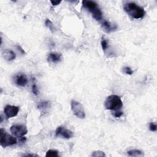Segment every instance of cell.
Wrapping results in <instances>:
<instances>
[{
	"instance_id": "1",
	"label": "cell",
	"mask_w": 157,
	"mask_h": 157,
	"mask_svg": "<svg viewBox=\"0 0 157 157\" xmlns=\"http://www.w3.org/2000/svg\"><path fill=\"white\" fill-rule=\"evenodd\" d=\"M125 11L132 18L135 19H142L145 16V11L143 8L134 3H128L123 6Z\"/></svg>"
},
{
	"instance_id": "10",
	"label": "cell",
	"mask_w": 157,
	"mask_h": 157,
	"mask_svg": "<svg viewBox=\"0 0 157 157\" xmlns=\"http://www.w3.org/2000/svg\"><path fill=\"white\" fill-rule=\"evenodd\" d=\"M62 55L58 52H51L48 55L47 61L49 63H57L62 60Z\"/></svg>"
},
{
	"instance_id": "21",
	"label": "cell",
	"mask_w": 157,
	"mask_h": 157,
	"mask_svg": "<svg viewBox=\"0 0 157 157\" xmlns=\"http://www.w3.org/2000/svg\"><path fill=\"white\" fill-rule=\"evenodd\" d=\"M123 112H122L120 111H114V112L113 113V116L115 117L120 118V117H121L123 116Z\"/></svg>"
},
{
	"instance_id": "19",
	"label": "cell",
	"mask_w": 157,
	"mask_h": 157,
	"mask_svg": "<svg viewBox=\"0 0 157 157\" xmlns=\"http://www.w3.org/2000/svg\"><path fill=\"white\" fill-rule=\"evenodd\" d=\"M123 72L128 75H132L133 74V71L130 67L128 66L124 67L123 68Z\"/></svg>"
},
{
	"instance_id": "15",
	"label": "cell",
	"mask_w": 157,
	"mask_h": 157,
	"mask_svg": "<svg viewBox=\"0 0 157 157\" xmlns=\"http://www.w3.org/2000/svg\"><path fill=\"white\" fill-rule=\"evenodd\" d=\"M46 157H55L59 156V153L57 150H48L45 154Z\"/></svg>"
},
{
	"instance_id": "13",
	"label": "cell",
	"mask_w": 157,
	"mask_h": 157,
	"mask_svg": "<svg viewBox=\"0 0 157 157\" xmlns=\"http://www.w3.org/2000/svg\"><path fill=\"white\" fill-rule=\"evenodd\" d=\"M50 108V102L49 101L40 102L37 104V108L42 113H45Z\"/></svg>"
},
{
	"instance_id": "18",
	"label": "cell",
	"mask_w": 157,
	"mask_h": 157,
	"mask_svg": "<svg viewBox=\"0 0 157 157\" xmlns=\"http://www.w3.org/2000/svg\"><path fill=\"white\" fill-rule=\"evenodd\" d=\"M91 156H96V157H103V156H106L105 153H104L103 152L100 151V150H97V151H95L92 153V154L91 155Z\"/></svg>"
},
{
	"instance_id": "25",
	"label": "cell",
	"mask_w": 157,
	"mask_h": 157,
	"mask_svg": "<svg viewBox=\"0 0 157 157\" xmlns=\"http://www.w3.org/2000/svg\"><path fill=\"white\" fill-rule=\"evenodd\" d=\"M17 48H18V50H19V51H20V52L22 54H25V52L24 51V50L20 47V46H19V45H17Z\"/></svg>"
},
{
	"instance_id": "6",
	"label": "cell",
	"mask_w": 157,
	"mask_h": 157,
	"mask_svg": "<svg viewBox=\"0 0 157 157\" xmlns=\"http://www.w3.org/2000/svg\"><path fill=\"white\" fill-rule=\"evenodd\" d=\"M11 132L12 134L17 137H22L27 134L28 130L26 127L23 125H16L11 127Z\"/></svg>"
},
{
	"instance_id": "17",
	"label": "cell",
	"mask_w": 157,
	"mask_h": 157,
	"mask_svg": "<svg viewBox=\"0 0 157 157\" xmlns=\"http://www.w3.org/2000/svg\"><path fill=\"white\" fill-rule=\"evenodd\" d=\"M101 47H102V50L104 51V52H106V50L109 47V43H108V40L106 39L104 37H102V40H101Z\"/></svg>"
},
{
	"instance_id": "24",
	"label": "cell",
	"mask_w": 157,
	"mask_h": 157,
	"mask_svg": "<svg viewBox=\"0 0 157 157\" xmlns=\"http://www.w3.org/2000/svg\"><path fill=\"white\" fill-rule=\"evenodd\" d=\"M22 156H32V157H34V156H39L37 155L36 154H29V153H27V154H24L22 155Z\"/></svg>"
},
{
	"instance_id": "14",
	"label": "cell",
	"mask_w": 157,
	"mask_h": 157,
	"mask_svg": "<svg viewBox=\"0 0 157 157\" xmlns=\"http://www.w3.org/2000/svg\"><path fill=\"white\" fill-rule=\"evenodd\" d=\"M127 153L130 156H144V153L142 151L137 149L131 150L127 152Z\"/></svg>"
},
{
	"instance_id": "3",
	"label": "cell",
	"mask_w": 157,
	"mask_h": 157,
	"mask_svg": "<svg viewBox=\"0 0 157 157\" xmlns=\"http://www.w3.org/2000/svg\"><path fill=\"white\" fill-rule=\"evenodd\" d=\"M82 5L91 14L96 20L101 21L102 20V12L96 3L91 1H83Z\"/></svg>"
},
{
	"instance_id": "16",
	"label": "cell",
	"mask_w": 157,
	"mask_h": 157,
	"mask_svg": "<svg viewBox=\"0 0 157 157\" xmlns=\"http://www.w3.org/2000/svg\"><path fill=\"white\" fill-rule=\"evenodd\" d=\"M45 26L49 28V30L52 32L54 33L55 31V27H54V25L53 24V23H52L49 19H46L45 22Z\"/></svg>"
},
{
	"instance_id": "9",
	"label": "cell",
	"mask_w": 157,
	"mask_h": 157,
	"mask_svg": "<svg viewBox=\"0 0 157 157\" xmlns=\"http://www.w3.org/2000/svg\"><path fill=\"white\" fill-rule=\"evenodd\" d=\"M16 84L20 87H25L28 82V80L27 76L23 73H19L17 74L15 78Z\"/></svg>"
},
{
	"instance_id": "12",
	"label": "cell",
	"mask_w": 157,
	"mask_h": 157,
	"mask_svg": "<svg viewBox=\"0 0 157 157\" xmlns=\"http://www.w3.org/2000/svg\"><path fill=\"white\" fill-rule=\"evenodd\" d=\"M2 56L3 59L6 61H12L16 57V54L11 50H5L3 52Z\"/></svg>"
},
{
	"instance_id": "4",
	"label": "cell",
	"mask_w": 157,
	"mask_h": 157,
	"mask_svg": "<svg viewBox=\"0 0 157 157\" xmlns=\"http://www.w3.org/2000/svg\"><path fill=\"white\" fill-rule=\"evenodd\" d=\"M16 144L17 139L16 137L7 133L3 128L0 130V144L2 147H6Z\"/></svg>"
},
{
	"instance_id": "7",
	"label": "cell",
	"mask_w": 157,
	"mask_h": 157,
	"mask_svg": "<svg viewBox=\"0 0 157 157\" xmlns=\"http://www.w3.org/2000/svg\"><path fill=\"white\" fill-rule=\"evenodd\" d=\"M56 137L62 136L65 139H71L74 136L73 133L63 127H59L55 131Z\"/></svg>"
},
{
	"instance_id": "23",
	"label": "cell",
	"mask_w": 157,
	"mask_h": 157,
	"mask_svg": "<svg viewBox=\"0 0 157 157\" xmlns=\"http://www.w3.org/2000/svg\"><path fill=\"white\" fill-rule=\"evenodd\" d=\"M50 3H52V5L53 6H57V5H59L61 3H62V1H57V2H55V1H50Z\"/></svg>"
},
{
	"instance_id": "2",
	"label": "cell",
	"mask_w": 157,
	"mask_h": 157,
	"mask_svg": "<svg viewBox=\"0 0 157 157\" xmlns=\"http://www.w3.org/2000/svg\"><path fill=\"white\" fill-rule=\"evenodd\" d=\"M123 106V102L120 97L116 95L109 96L104 102V106L106 109L114 111H120Z\"/></svg>"
},
{
	"instance_id": "22",
	"label": "cell",
	"mask_w": 157,
	"mask_h": 157,
	"mask_svg": "<svg viewBox=\"0 0 157 157\" xmlns=\"http://www.w3.org/2000/svg\"><path fill=\"white\" fill-rule=\"evenodd\" d=\"M149 129L151 131H156V125L153 122H151L149 125Z\"/></svg>"
},
{
	"instance_id": "5",
	"label": "cell",
	"mask_w": 157,
	"mask_h": 157,
	"mask_svg": "<svg viewBox=\"0 0 157 157\" xmlns=\"http://www.w3.org/2000/svg\"><path fill=\"white\" fill-rule=\"evenodd\" d=\"M71 110L73 114L79 119H84L85 117V114L83 106L78 101L75 100H72L71 102Z\"/></svg>"
},
{
	"instance_id": "8",
	"label": "cell",
	"mask_w": 157,
	"mask_h": 157,
	"mask_svg": "<svg viewBox=\"0 0 157 157\" xmlns=\"http://www.w3.org/2000/svg\"><path fill=\"white\" fill-rule=\"evenodd\" d=\"M19 112V108L18 106L7 105L4 109V112L7 119L14 117L17 116Z\"/></svg>"
},
{
	"instance_id": "20",
	"label": "cell",
	"mask_w": 157,
	"mask_h": 157,
	"mask_svg": "<svg viewBox=\"0 0 157 157\" xmlns=\"http://www.w3.org/2000/svg\"><path fill=\"white\" fill-rule=\"evenodd\" d=\"M32 91L34 95H37L38 94V92H39V90H38V88L36 85V84L35 83H34L33 84V86H32Z\"/></svg>"
},
{
	"instance_id": "11",
	"label": "cell",
	"mask_w": 157,
	"mask_h": 157,
	"mask_svg": "<svg viewBox=\"0 0 157 157\" xmlns=\"http://www.w3.org/2000/svg\"><path fill=\"white\" fill-rule=\"evenodd\" d=\"M102 27L107 33H111L116 31L117 29V26L107 20H103L102 22Z\"/></svg>"
}]
</instances>
